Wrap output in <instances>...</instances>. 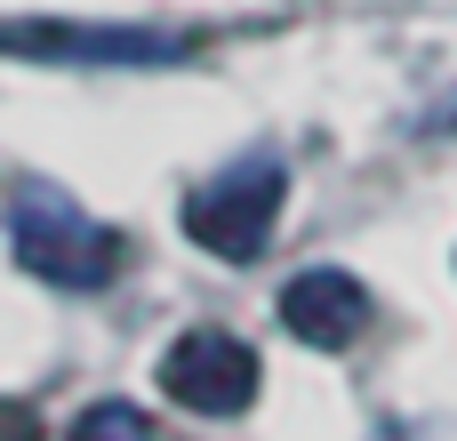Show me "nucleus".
Segmentation results:
<instances>
[{
	"mask_svg": "<svg viewBox=\"0 0 457 441\" xmlns=\"http://www.w3.org/2000/svg\"><path fill=\"white\" fill-rule=\"evenodd\" d=\"M281 161H241V169H225L209 193H193V209H185V233L201 241V249H217V257H257L265 241H273V209H281Z\"/></svg>",
	"mask_w": 457,
	"mask_h": 441,
	"instance_id": "3",
	"label": "nucleus"
},
{
	"mask_svg": "<svg viewBox=\"0 0 457 441\" xmlns=\"http://www.w3.org/2000/svg\"><path fill=\"white\" fill-rule=\"evenodd\" d=\"M16 257L48 289H104L120 273V233H104L96 217H80L48 185H24L16 193Z\"/></svg>",
	"mask_w": 457,
	"mask_h": 441,
	"instance_id": "1",
	"label": "nucleus"
},
{
	"mask_svg": "<svg viewBox=\"0 0 457 441\" xmlns=\"http://www.w3.org/2000/svg\"><path fill=\"white\" fill-rule=\"evenodd\" d=\"M8 56H48V64H169L185 56L177 32H137V24H0Z\"/></svg>",
	"mask_w": 457,
	"mask_h": 441,
	"instance_id": "4",
	"label": "nucleus"
},
{
	"mask_svg": "<svg viewBox=\"0 0 457 441\" xmlns=\"http://www.w3.org/2000/svg\"><path fill=\"white\" fill-rule=\"evenodd\" d=\"M72 441H153V426H145V410H129V402H96V410H80Z\"/></svg>",
	"mask_w": 457,
	"mask_h": 441,
	"instance_id": "6",
	"label": "nucleus"
},
{
	"mask_svg": "<svg viewBox=\"0 0 457 441\" xmlns=\"http://www.w3.org/2000/svg\"><path fill=\"white\" fill-rule=\"evenodd\" d=\"M0 441H32V418L24 410H0Z\"/></svg>",
	"mask_w": 457,
	"mask_h": 441,
	"instance_id": "7",
	"label": "nucleus"
},
{
	"mask_svg": "<svg viewBox=\"0 0 457 441\" xmlns=\"http://www.w3.org/2000/svg\"><path fill=\"white\" fill-rule=\"evenodd\" d=\"M281 321L305 337V345H353L370 329V297L353 273H297L281 289Z\"/></svg>",
	"mask_w": 457,
	"mask_h": 441,
	"instance_id": "5",
	"label": "nucleus"
},
{
	"mask_svg": "<svg viewBox=\"0 0 457 441\" xmlns=\"http://www.w3.org/2000/svg\"><path fill=\"white\" fill-rule=\"evenodd\" d=\"M161 394L185 402L193 418H241L257 402V354L233 329H185L161 354Z\"/></svg>",
	"mask_w": 457,
	"mask_h": 441,
	"instance_id": "2",
	"label": "nucleus"
}]
</instances>
